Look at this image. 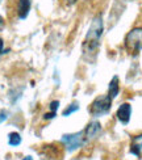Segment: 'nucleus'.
<instances>
[{
  "label": "nucleus",
  "mask_w": 142,
  "mask_h": 160,
  "mask_svg": "<svg viewBox=\"0 0 142 160\" xmlns=\"http://www.w3.org/2000/svg\"><path fill=\"white\" fill-rule=\"evenodd\" d=\"M103 32H104V22H103V17L100 15L96 16L92 22H91V26L88 32L86 34V38H84V42H83V54L87 57V55H92L96 52L99 45H100V38L103 36Z\"/></svg>",
  "instance_id": "f257e3e1"
},
{
  "label": "nucleus",
  "mask_w": 142,
  "mask_h": 160,
  "mask_svg": "<svg viewBox=\"0 0 142 160\" xmlns=\"http://www.w3.org/2000/svg\"><path fill=\"white\" fill-rule=\"evenodd\" d=\"M125 49L130 54H137L142 50V28L132 29L125 37Z\"/></svg>",
  "instance_id": "f03ea898"
},
{
  "label": "nucleus",
  "mask_w": 142,
  "mask_h": 160,
  "mask_svg": "<svg viewBox=\"0 0 142 160\" xmlns=\"http://www.w3.org/2000/svg\"><path fill=\"white\" fill-rule=\"evenodd\" d=\"M111 106H112V98L109 96L108 95L99 96L92 101L90 106V113L95 117L104 116L111 110Z\"/></svg>",
  "instance_id": "7ed1b4c3"
},
{
  "label": "nucleus",
  "mask_w": 142,
  "mask_h": 160,
  "mask_svg": "<svg viewBox=\"0 0 142 160\" xmlns=\"http://www.w3.org/2000/svg\"><path fill=\"white\" fill-rule=\"evenodd\" d=\"M60 142L65 144L67 151L72 152L78 150L79 147H82V144L86 142V139H84L83 132L79 131V132H74V134H65L62 139H60Z\"/></svg>",
  "instance_id": "20e7f679"
},
{
  "label": "nucleus",
  "mask_w": 142,
  "mask_h": 160,
  "mask_svg": "<svg viewBox=\"0 0 142 160\" xmlns=\"http://www.w3.org/2000/svg\"><path fill=\"white\" fill-rule=\"evenodd\" d=\"M100 132H101V125H100V122H97V121H92V122H90L88 126L86 128V130L83 131L86 142L93 141L95 138H97V137H99Z\"/></svg>",
  "instance_id": "39448f33"
},
{
  "label": "nucleus",
  "mask_w": 142,
  "mask_h": 160,
  "mask_svg": "<svg viewBox=\"0 0 142 160\" xmlns=\"http://www.w3.org/2000/svg\"><path fill=\"white\" fill-rule=\"evenodd\" d=\"M116 116L118 118V121L123 123V125H128L130 121V116H132V106L130 104L124 102L120 105V108L117 109Z\"/></svg>",
  "instance_id": "423d86ee"
},
{
  "label": "nucleus",
  "mask_w": 142,
  "mask_h": 160,
  "mask_svg": "<svg viewBox=\"0 0 142 160\" xmlns=\"http://www.w3.org/2000/svg\"><path fill=\"white\" fill-rule=\"evenodd\" d=\"M30 5H32V0H18L17 16L20 20H25L28 17L29 12H30Z\"/></svg>",
  "instance_id": "0eeeda50"
},
{
  "label": "nucleus",
  "mask_w": 142,
  "mask_h": 160,
  "mask_svg": "<svg viewBox=\"0 0 142 160\" xmlns=\"http://www.w3.org/2000/svg\"><path fill=\"white\" fill-rule=\"evenodd\" d=\"M130 151H132V154H134L136 156L142 158V134L133 138Z\"/></svg>",
  "instance_id": "6e6552de"
},
{
  "label": "nucleus",
  "mask_w": 142,
  "mask_h": 160,
  "mask_svg": "<svg viewBox=\"0 0 142 160\" xmlns=\"http://www.w3.org/2000/svg\"><path fill=\"white\" fill-rule=\"evenodd\" d=\"M118 91H120V87H118V78L117 76H113L111 83H109V87H108V96H109L112 100L116 98L117 95H118Z\"/></svg>",
  "instance_id": "1a4fd4ad"
},
{
  "label": "nucleus",
  "mask_w": 142,
  "mask_h": 160,
  "mask_svg": "<svg viewBox=\"0 0 142 160\" xmlns=\"http://www.w3.org/2000/svg\"><path fill=\"white\" fill-rule=\"evenodd\" d=\"M21 142H23V138L18 132L13 131V132H9L8 134V144L12 146V147H16V146L21 144Z\"/></svg>",
  "instance_id": "9d476101"
},
{
  "label": "nucleus",
  "mask_w": 142,
  "mask_h": 160,
  "mask_svg": "<svg viewBox=\"0 0 142 160\" xmlns=\"http://www.w3.org/2000/svg\"><path fill=\"white\" fill-rule=\"evenodd\" d=\"M78 110H79L78 102H72V104H70V105L62 112V116H63V117H69V116L72 114V113H75V112H78Z\"/></svg>",
  "instance_id": "9b49d317"
},
{
  "label": "nucleus",
  "mask_w": 142,
  "mask_h": 160,
  "mask_svg": "<svg viewBox=\"0 0 142 160\" xmlns=\"http://www.w3.org/2000/svg\"><path fill=\"white\" fill-rule=\"evenodd\" d=\"M58 106H59V101H57V100H54V101H51V102H50V110H51L53 113H57Z\"/></svg>",
  "instance_id": "f8f14e48"
},
{
  "label": "nucleus",
  "mask_w": 142,
  "mask_h": 160,
  "mask_svg": "<svg viewBox=\"0 0 142 160\" xmlns=\"http://www.w3.org/2000/svg\"><path fill=\"white\" fill-rule=\"evenodd\" d=\"M8 117H9V113L7 112V110H2V112H0V123H3Z\"/></svg>",
  "instance_id": "ddd939ff"
},
{
  "label": "nucleus",
  "mask_w": 142,
  "mask_h": 160,
  "mask_svg": "<svg viewBox=\"0 0 142 160\" xmlns=\"http://www.w3.org/2000/svg\"><path fill=\"white\" fill-rule=\"evenodd\" d=\"M55 114L57 113H53V112L46 113V114H44V119H53L54 117H55Z\"/></svg>",
  "instance_id": "4468645a"
},
{
  "label": "nucleus",
  "mask_w": 142,
  "mask_h": 160,
  "mask_svg": "<svg viewBox=\"0 0 142 160\" xmlns=\"http://www.w3.org/2000/svg\"><path fill=\"white\" fill-rule=\"evenodd\" d=\"M5 52H7V50L3 49V39L0 38V54H5Z\"/></svg>",
  "instance_id": "2eb2a0df"
},
{
  "label": "nucleus",
  "mask_w": 142,
  "mask_h": 160,
  "mask_svg": "<svg viewBox=\"0 0 142 160\" xmlns=\"http://www.w3.org/2000/svg\"><path fill=\"white\" fill-rule=\"evenodd\" d=\"M3 26H4V20H3V17L0 16V30L3 29Z\"/></svg>",
  "instance_id": "dca6fc26"
},
{
  "label": "nucleus",
  "mask_w": 142,
  "mask_h": 160,
  "mask_svg": "<svg viewBox=\"0 0 142 160\" xmlns=\"http://www.w3.org/2000/svg\"><path fill=\"white\" fill-rule=\"evenodd\" d=\"M65 2H66L67 4H74V3L76 2V0H65Z\"/></svg>",
  "instance_id": "f3484780"
},
{
  "label": "nucleus",
  "mask_w": 142,
  "mask_h": 160,
  "mask_svg": "<svg viewBox=\"0 0 142 160\" xmlns=\"http://www.w3.org/2000/svg\"><path fill=\"white\" fill-rule=\"evenodd\" d=\"M23 160H33V158H32V156H25Z\"/></svg>",
  "instance_id": "a211bd4d"
},
{
  "label": "nucleus",
  "mask_w": 142,
  "mask_h": 160,
  "mask_svg": "<svg viewBox=\"0 0 142 160\" xmlns=\"http://www.w3.org/2000/svg\"><path fill=\"white\" fill-rule=\"evenodd\" d=\"M72 160H78V159H72Z\"/></svg>",
  "instance_id": "6ab92c4d"
}]
</instances>
